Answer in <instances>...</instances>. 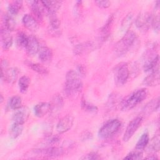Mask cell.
Segmentation results:
<instances>
[{
	"instance_id": "cell-1",
	"label": "cell",
	"mask_w": 160,
	"mask_h": 160,
	"mask_svg": "<svg viewBox=\"0 0 160 160\" xmlns=\"http://www.w3.org/2000/svg\"><path fill=\"white\" fill-rule=\"evenodd\" d=\"M82 89V82L80 76L74 70H69L66 75L64 91L68 97H74L80 93Z\"/></svg>"
},
{
	"instance_id": "cell-2",
	"label": "cell",
	"mask_w": 160,
	"mask_h": 160,
	"mask_svg": "<svg viewBox=\"0 0 160 160\" xmlns=\"http://www.w3.org/2000/svg\"><path fill=\"white\" fill-rule=\"evenodd\" d=\"M147 96L148 90L146 89H138L122 99L120 104V108L122 110L131 109L144 100Z\"/></svg>"
},
{
	"instance_id": "cell-3",
	"label": "cell",
	"mask_w": 160,
	"mask_h": 160,
	"mask_svg": "<svg viewBox=\"0 0 160 160\" xmlns=\"http://www.w3.org/2000/svg\"><path fill=\"white\" fill-rule=\"evenodd\" d=\"M137 38L136 34L132 31L126 32L124 36L114 46V51L118 56H121L127 53L132 46Z\"/></svg>"
},
{
	"instance_id": "cell-4",
	"label": "cell",
	"mask_w": 160,
	"mask_h": 160,
	"mask_svg": "<svg viewBox=\"0 0 160 160\" xmlns=\"http://www.w3.org/2000/svg\"><path fill=\"white\" fill-rule=\"evenodd\" d=\"M64 149L60 147L50 146L46 148L34 149L29 151L26 156L32 158L37 157H45V158H55L62 155Z\"/></svg>"
},
{
	"instance_id": "cell-5",
	"label": "cell",
	"mask_w": 160,
	"mask_h": 160,
	"mask_svg": "<svg viewBox=\"0 0 160 160\" xmlns=\"http://www.w3.org/2000/svg\"><path fill=\"white\" fill-rule=\"evenodd\" d=\"M121 126V121L117 119L108 121L99 129L98 132L99 138L103 139L110 138L118 131Z\"/></svg>"
},
{
	"instance_id": "cell-6",
	"label": "cell",
	"mask_w": 160,
	"mask_h": 160,
	"mask_svg": "<svg viewBox=\"0 0 160 160\" xmlns=\"http://www.w3.org/2000/svg\"><path fill=\"white\" fill-rule=\"evenodd\" d=\"M115 81L118 85H124L129 76V70L126 63H121L115 69Z\"/></svg>"
},
{
	"instance_id": "cell-7",
	"label": "cell",
	"mask_w": 160,
	"mask_h": 160,
	"mask_svg": "<svg viewBox=\"0 0 160 160\" xmlns=\"http://www.w3.org/2000/svg\"><path fill=\"white\" fill-rule=\"evenodd\" d=\"M142 121V117L141 116H139L134 118L129 122L122 137V139L124 141L127 142L132 138L135 132L141 126Z\"/></svg>"
},
{
	"instance_id": "cell-8",
	"label": "cell",
	"mask_w": 160,
	"mask_h": 160,
	"mask_svg": "<svg viewBox=\"0 0 160 160\" xmlns=\"http://www.w3.org/2000/svg\"><path fill=\"white\" fill-rule=\"evenodd\" d=\"M154 16L147 12H141L136 19V26L139 29H147L152 25Z\"/></svg>"
},
{
	"instance_id": "cell-9",
	"label": "cell",
	"mask_w": 160,
	"mask_h": 160,
	"mask_svg": "<svg viewBox=\"0 0 160 160\" xmlns=\"http://www.w3.org/2000/svg\"><path fill=\"white\" fill-rule=\"evenodd\" d=\"M44 11L46 12L49 16L56 15V12L61 8L62 1H41Z\"/></svg>"
},
{
	"instance_id": "cell-10",
	"label": "cell",
	"mask_w": 160,
	"mask_h": 160,
	"mask_svg": "<svg viewBox=\"0 0 160 160\" xmlns=\"http://www.w3.org/2000/svg\"><path fill=\"white\" fill-rule=\"evenodd\" d=\"M74 122V118L68 114L62 118L57 124L56 130L59 133H64L68 131L72 126Z\"/></svg>"
},
{
	"instance_id": "cell-11",
	"label": "cell",
	"mask_w": 160,
	"mask_h": 160,
	"mask_svg": "<svg viewBox=\"0 0 160 160\" xmlns=\"http://www.w3.org/2000/svg\"><path fill=\"white\" fill-rule=\"evenodd\" d=\"M159 55L156 54L154 56H149L145 61L143 69L145 72H152L155 69L159 68Z\"/></svg>"
},
{
	"instance_id": "cell-12",
	"label": "cell",
	"mask_w": 160,
	"mask_h": 160,
	"mask_svg": "<svg viewBox=\"0 0 160 160\" xmlns=\"http://www.w3.org/2000/svg\"><path fill=\"white\" fill-rule=\"evenodd\" d=\"M15 112L12 114V119L13 122L20 124H24L28 119L29 116V110L26 107H21L15 110Z\"/></svg>"
},
{
	"instance_id": "cell-13",
	"label": "cell",
	"mask_w": 160,
	"mask_h": 160,
	"mask_svg": "<svg viewBox=\"0 0 160 160\" xmlns=\"http://www.w3.org/2000/svg\"><path fill=\"white\" fill-rule=\"evenodd\" d=\"M61 22L56 15L49 16V24L48 27V32L49 34L54 35V36H59L61 34L60 31Z\"/></svg>"
},
{
	"instance_id": "cell-14",
	"label": "cell",
	"mask_w": 160,
	"mask_h": 160,
	"mask_svg": "<svg viewBox=\"0 0 160 160\" xmlns=\"http://www.w3.org/2000/svg\"><path fill=\"white\" fill-rule=\"evenodd\" d=\"M18 69L16 68H8L4 72H1V77L9 84H14L18 78Z\"/></svg>"
},
{
	"instance_id": "cell-15",
	"label": "cell",
	"mask_w": 160,
	"mask_h": 160,
	"mask_svg": "<svg viewBox=\"0 0 160 160\" xmlns=\"http://www.w3.org/2000/svg\"><path fill=\"white\" fill-rule=\"evenodd\" d=\"M22 21L24 27L31 31L35 32L39 28V24L38 21L30 14H25L22 17Z\"/></svg>"
},
{
	"instance_id": "cell-16",
	"label": "cell",
	"mask_w": 160,
	"mask_h": 160,
	"mask_svg": "<svg viewBox=\"0 0 160 160\" xmlns=\"http://www.w3.org/2000/svg\"><path fill=\"white\" fill-rule=\"evenodd\" d=\"M159 68L151 72V74L146 77L143 81L144 84L148 86H155L159 84Z\"/></svg>"
},
{
	"instance_id": "cell-17",
	"label": "cell",
	"mask_w": 160,
	"mask_h": 160,
	"mask_svg": "<svg viewBox=\"0 0 160 160\" xmlns=\"http://www.w3.org/2000/svg\"><path fill=\"white\" fill-rule=\"evenodd\" d=\"M40 49L39 44L37 39L34 36H29V41L26 48V52L29 56H34L38 53Z\"/></svg>"
},
{
	"instance_id": "cell-18",
	"label": "cell",
	"mask_w": 160,
	"mask_h": 160,
	"mask_svg": "<svg viewBox=\"0 0 160 160\" xmlns=\"http://www.w3.org/2000/svg\"><path fill=\"white\" fill-rule=\"evenodd\" d=\"M28 2L30 5L33 14L38 20L41 21L42 19L43 12H44L41 2L38 1H28Z\"/></svg>"
},
{
	"instance_id": "cell-19",
	"label": "cell",
	"mask_w": 160,
	"mask_h": 160,
	"mask_svg": "<svg viewBox=\"0 0 160 160\" xmlns=\"http://www.w3.org/2000/svg\"><path fill=\"white\" fill-rule=\"evenodd\" d=\"M64 105V101L61 96L56 94L54 96L52 101L50 102V112L52 114L59 112Z\"/></svg>"
},
{
	"instance_id": "cell-20",
	"label": "cell",
	"mask_w": 160,
	"mask_h": 160,
	"mask_svg": "<svg viewBox=\"0 0 160 160\" xmlns=\"http://www.w3.org/2000/svg\"><path fill=\"white\" fill-rule=\"evenodd\" d=\"M48 112H50V103L42 102L37 104L34 107V112L36 116L42 118Z\"/></svg>"
},
{
	"instance_id": "cell-21",
	"label": "cell",
	"mask_w": 160,
	"mask_h": 160,
	"mask_svg": "<svg viewBox=\"0 0 160 160\" xmlns=\"http://www.w3.org/2000/svg\"><path fill=\"white\" fill-rule=\"evenodd\" d=\"M52 50L46 46L41 47L38 52V58L39 60L44 63H48L51 61L52 58Z\"/></svg>"
},
{
	"instance_id": "cell-22",
	"label": "cell",
	"mask_w": 160,
	"mask_h": 160,
	"mask_svg": "<svg viewBox=\"0 0 160 160\" xmlns=\"http://www.w3.org/2000/svg\"><path fill=\"white\" fill-rule=\"evenodd\" d=\"M9 32L6 31L4 28H2L1 30V44L3 49H9L12 44V38L9 34Z\"/></svg>"
},
{
	"instance_id": "cell-23",
	"label": "cell",
	"mask_w": 160,
	"mask_h": 160,
	"mask_svg": "<svg viewBox=\"0 0 160 160\" xmlns=\"http://www.w3.org/2000/svg\"><path fill=\"white\" fill-rule=\"evenodd\" d=\"M159 97L152 99L149 101L142 109V112L144 115H149L152 112L157 111L159 106Z\"/></svg>"
},
{
	"instance_id": "cell-24",
	"label": "cell",
	"mask_w": 160,
	"mask_h": 160,
	"mask_svg": "<svg viewBox=\"0 0 160 160\" xmlns=\"http://www.w3.org/2000/svg\"><path fill=\"white\" fill-rule=\"evenodd\" d=\"M2 22H3V28H4L6 31L11 32L13 31L16 28V21L13 18V16L10 15L9 14H6L2 17Z\"/></svg>"
},
{
	"instance_id": "cell-25",
	"label": "cell",
	"mask_w": 160,
	"mask_h": 160,
	"mask_svg": "<svg viewBox=\"0 0 160 160\" xmlns=\"http://www.w3.org/2000/svg\"><path fill=\"white\" fill-rule=\"evenodd\" d=\"M23 130V124H20L18 122H13V124L10 126L9 134L11 138L16 139L19 137Z\"/></svg>"
},
{
	"instance_id": "cell-26",
	"label": "cell",
	"mask_w": 160,
	"mask_h": 160,
	"mask_svg": "<svg viewBox=\"0 0 160 160\" xmlns=\"http://www.w3.org/2000/svg\"><path fill=\"white\" fill-rule=\"evenodd\" d=\"M25 64L32 70L36 71L39 74L46 75L48 74V70L47 69V68L39 63H34L29 61H26L25 62Z\"/></svg>"
},
{
	"instance_id": "cell-27",
	"label": "cell",
	"mask_w": 160,
	"mask_h": 160,
	"mask_svg": "<svg viewBox=\"0 0 160 160\" xmlns=\"http://www.w3.org/2000/svg\"><path fill=\"white\" fill-rule=\"evenodd\" d=\"M114 16L111 15V16H109V18L108 19L106 22L105 23V24L103 26V27L101 29V38L102 39V40L106 39L108 36L109 34V32L111 29L112 24H113V21H114Z\"/></svg>"
},
{
	"instance_id": "cell-28",
	"label": "cell",
	"mask_w": 160,
	"mask_h": 160,
	"mask_svg": "<svg viewBox=\"0 0 160 160\" xmlns=\"http://www.w3.org/2000/svg\"><path fill=\"white\" fill-rule=\"evenodd\" d=\"M22 6V1H14L11 2L8 7V14L11 16H16L21 10Z\"/></svg>"
},
{
	"instance_id": "cell-29",
	"label": "cell",
	"mask_w": 160,
	"mask_h": 160,
	"mask_svg": "<svg viewBox=\"0 0 160 160\" xmlns=\"http://www.w3.org/2000/svg\"><path fill=\"white\" fill-rule=\"evenodd\" d=\"M149 141V134L148 132L143 133L136 144V149L138 151H141L144 149L148 146Z\"/></svg>"
},
{
	"instance_id": "cell-30",
	"label": "cell",
	"mask_w": 160,
	"mask_h": 160,
	"mask_svg": "<svg viewBox=\"0 0 160 160\" xmlns=\"http://www.w3.org/2000/svg\"><path fill=\"white\" fill-rule=\"evenodd\" d=\"M31 82L30 78L27 76H22L20 78L18 81L19 91L22 93H26L28 89Z\"/></svg>"
},
{
	"instance_id": "cell-31",
	"label": "cell",
	"mask_w": 160,
	"mask_h": 160,
	"mask_svg": "<svg viewBox=\"0 0 160 160\" xmlns=\"http://www.w3.org/2000/svg\"><path fill=\"white\" fill-rule=\"evenodd\" d=\"M29 41V36L22 32H19L17 34L16 37V44L19 48H26Z\"/></svg>"
},
{
	"instance_id": "cell-32",
	"label": "cell",
	"mask_w": 160,
	"mask_h": 160,
	"mask_svg": "<svg viewBox=\"0 0 160 160\" xmlns=\"http://www.w3.org/2000/svg\"><path fill=\"white\" fill-rule=\"evenodd\" d=\"M22 100L21 97L18 96H15L12 97L8 102V106L9 109L12 110H17L21 108Z\"/></svg>"
},
{
	"instance_id": "cell-33",
	"label": "cell",
	"mask_w": 160,
	"mask_h": 160,
	"mask_svg": "<svg viewBox=\"0 0 160 160\" xmlns=\"http://www.w3.org/2000/svg\"><path fill=\"white\" fill-rule=\"evenodd\" d=\"M159 135L157 134L154 136L150 141H149V149L153 151H159L160 149V143H159Z\"/></svg>"
},
{
	"instance_id": "cell-34",
	"label": "cell",
	"mask_w": 160,
	"mask_h": 160,
	"mask_svg": "<svg viewBox=\"0 0 160 160\" xmlns=\"http://www.w3.org/2000/svg\"><path fill=\"white\" fill-rule=\"evenodd\" d=\"M133 21V15L132 13H129L126 16V17L123 19L121 27L122 29L126 31V32L129 31V28L132 24V22Z\"/></svg>"
},
{
	"instance_id": "cell-35",
	"label": "cell",
	"mask_w": 160,
	"mask_h": 160,
	"mask_svg": "<svg viewBox=\"0 0 160 160\" xmlns=\"http://www.w3.org/2000/svg\"><path fill=\"white\" fill-rule=\"evenodd\" d=\"M81 106L82 109H84L85 111L90 113L96 114L98 111V109L96 106H94L92 104H89V103H88L84 98H82Z\"/></svg>"
},
{
	"instance_id": "cell-36",
	"label": "cell",
	"mask_w": 160,
	"mask_h": 160,
	"mask_svg": "<svg viewBox=\"0 0 160 160\" xmlns=\"http://www.w3.org/2000/svg\"><path fill=\"white\" fill-rule=\"evenodd\" d=\"M142 158V154L141 152H140V151H138V150H136V151L131 152L126 156L124 158V159H132V160L141 159Z\"/></svg>"
},
{
	"instance_id": "cell-37",
	"label": "cell",
	"mask_w": 160,
	"mask_h": 160,
	"mask_svg": "<svg viewBox=\"0 0 160 160\" xmlns=\"http://www.w3.org/2000/svg\"><path fill=\"white\" fill-rule=\"evenodd\" d=\"M81 159H88V160H96L101 159L100 156L96 152H90L84 155Z\"/></svg>"
},
{
	"instance_id": "cell-38",
	"label": "cell",
	"mask_w": 160,
	"mask_h": 160,
	"mask_svg": "<svg viewBox=\"0 0 160 160\" xmlns=\"http://www.w3.org/2000/svg\"><path fill=\"white\" fill-rule=\"evenodd\" d=\"M94 2L96 6L103 9L108 8L111 6V2L109 1H96Z\"/></svg>"
},
{
	"instance_id": "cell-39",
	"label": "cell",
	"mask_w": 160,
	"mask_h": 160,
	"mask_svg": "<svg viewBox=\"0 0 160 160\" xmlns=\"http://www.w3.org/2000/svg\"><path fill=\"white\" fill-rule=\"evenodd\" d=\"M152 26L153 27L155 31L158 32L159 30V16H155L154 17Z\"/></svg>"
},
{
	"instance_id": "cell-40",
	"label": "cell",
	"mask_w": 160,
	"mask_h": 160,
	"mask_svg": "<svg viewBox=\"0 0 160 160\" xmlns=\"http://www.w3.org/2000/svg\"><path fill=\"white\" fill-rule=\"evenodd\" d=\"M92 134L91 132H89V131H84V134H82L81 135V139L84 141L86 140H88V139H91L92 138Z\"/></svg>"
},
{
	"instance_id": "cell-41",
	"label": "cell",
	"mask_w": 160,
	"mask_h": 160,
	"mask_svg": "<svg viewBox=\"0 0 160 160\" xmlns=\"http://www.w3.org/2000/svg\"><path fill=\"white\" fill-rule=\"evenodd\" d=\"M146 159H158V157H156V156L151 155V156H149V157H147V158H146Z\"/></svg>"
},
{
	"instance_id": "cell-42",
	"label": "cell",
	"mask_w": 160,
	"mask_h": 160,
	"mask_svg": "<svg viewBox=\"0 0 160 160\" xmlns=\"http://www.w3.org/2000/svg\"><path fill=\"white\" fill-rule=\"evenodd\" d=\"M2 99H3V98H2V95H1V102H2V101H3Z\"/></svg>"
}]
</instances>
